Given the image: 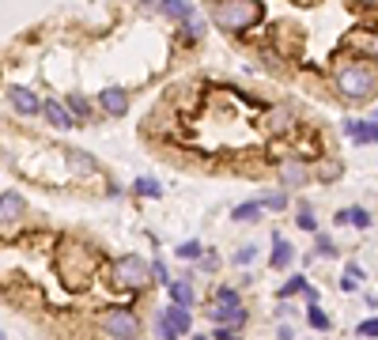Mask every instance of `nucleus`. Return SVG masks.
Masks as SVG:
<instances>
[{
    "label": "nucleus",
    "instance_id": "obj_1",
    "mask_svg": "<svg viewBox=\"0 0 378 340\" xmlns=\"http://www.w3.org/2000/svg\"><path fill=\"white\" fill-rule=\"evenodd\" d=\"M265 8L253 4V0H239V4H216L212 12V23L219 30H227V35H242V30H250L253 23H261Z\"/></svg>",
    "mask_w": 378,
    "mask_h": 340
},
{
    "label": "nucleus",
    "instance_id": "obj_2",
    "mask_svg": "<svg viewBox=\"0 0 378 340\" xmlns=\"http://www.w3.org/2000/svg\"><path fill=\"white\" fill-rule=\"evenodd\" d=\"M378 87V76L367 69V64H344L337 72V91L348 98V102H367Z\"/></svg>",
    "mask_w": 378,
    "mask_h": 340
},
{
    "label": "nucleus",
    "instance_id": "obj_3",
    "mask_svg": "<svg viewBox=\"0 0 378 340\" xmlns=\"http://www.w3.org/2000/svg\"><path fill=\"white\" fill-rule=\"evenodd\" d=\"M208 317L216 325H227V329H239L246 325V306H242V295L235 288H216V299L208 306Z\"/></svg>",
    "mask_w": 378,
    "mask_h": 340
},
{
    "label": "nucleus",
    "instance_id": "obj_4",
    "mask_svg": "<svg viewBox=\"0 0 378 340\" xmlns=\"http://www.w3.org/2000/svg\"><path fill=\"white\" fill-rule=\"evenodd\" d=\"M114 280L121 283V288H129V291H140L144 283L151 280V265L144 257H137V254H125V257L114 261Z\"/></svg>",
    "mask_w": 378,
    "mask_h": 340
},
{
    "label": "nucleus",
    "instance_id": "obj_5",
    "mask_svg": "<svg viewBox=\"0 0 378 340\" xmlns=\"http://www.w3.org/2000/svg\"><path fill=\"white\" fill-rule=\"evenodd\" d=\"M103 325H106V333H110V336H118V340H137V329H140L137 314H132V310H125V306H118V310H110Z\"/></svg>",
    "mask_w": 378,
    "mask_h": 340
},
{
    "label": "nucleus",
    "instance_id": "obj_6",
    "mask_svg": "<svg viewBox=\"0 0 378 340\" xmlns=\"http://www.w3.org/2000/svg\"><path fill=\"white\" fill-rule=\"evenodd\" d=\"M98 106H103V114H110V117H125L129 114L125 87H103V91H98Z\"/></svg>",
    "mask_w": 378,
    "mask_h": 340
},
{
    "label": "nucleus",
    "instance_id": "obj_7",
    "mask_svg": "<svg viewBox=\"0 0 378 340\" xmlns=\"http://www.w3.org/2000/svg\"><path fill=\"white\" fill-rule=\"evenodd\" d=\"M340 129H344V136H348L352 144H378V122H360V117H348Z\"/></svg>",
    "mask_w": 378,
    "mask_h": 340
},
{
    "label": "nucleus",
    "instance_id": "obj_8",
    "mask_svg": "<svg viewBox=\"0 0 378 340\" xmlns=\"http://www.w3.org/2000/svg\"><path fill=\"white\" fill-rule=\"evenodd\" d=\"M8 102H12V110H16V114H23V117H30V114H38V110H42L38 95L30 91V87H12V91H8Z\"/></svg>",
    "mask_w": 378,
    "mask_h": 340
},
{
    "label": "nucleus",
    "instance_id": "obj_9",
    "mask_svg": "<svg viewBox=\"0 0 378 340\" xmlns=\"http://www.w3.org/2000/svg\"><path fill=\"white\" fill-rule=\"evenodd\" d=\"M27 212V201L19 193H0V223H19V216Z\"/></svg>",
    "mask_w": 378,
    "mask_h": 340
},
{
    "label": "nucleus",
    "instance_id": "obj_10",
    "mask_svg": "<svg viewBox=\"0 0 378 340\" xmlns=\"http://www.w3.org/2000/svg\"><path fill=\"white\" fill-rule=\"evenodd\" d=\"M307 178H310V167H307L303 159H287V163H280V182H284V185L299 189V185H307Z\"/></svg>",
    "mask_w": 378,
    "mask_h": 340
},
{
    "label": "nucleus",
    "instance_id": "obj_11",
    "mask_svg": "<svg viewBox=\"0 0 378 340\" xmlns=\"http://www.w3.org/2000/svg\"><path fill=\"white\" fill-rule=\"evenodd\" d=\"M42 114H46V122H50L53 129H72V114H69V106L53 102V98H46V102H42Z\"/></svg>",
    "mask_w": 378,
    "mask_h": 340
},
{
    "label": "nucleus",
    "instance_id": "obj_12",
    "mask_svg": "<svg viewBox=\"0 0 378 340\" xmlns=\"http://www.w3.org/2000/svg\"><path fill=\"white\" fill-rule=\"evenodd\" d=\"M292 257H295L292 242H287L284 235H273V257H269V265L273 269H287V265H292Z\"/></svg>",
    "mask_w": 378,
    "mask_h": 340
},
{
    "label": "nucleus",
    "instance_id": "obj_13",
    "mask_svg": "<svg viewBox=\"0 0 378 340\" xmlns=\"http://www.w3.org/2000/svg\"><path fill=\"white\" fill-rule=\"evenodd\" d=\"M159 317H163V322L174 329L178 336H182V333H189V310H185V306H163V310H159Z\"/></svg>",
    "mask_w": 378,
    "mask_h": 340
},
{
    "label": "nucleus",
    "instance_id": "obj_14",
    "mask_svg": "<svg viewBox=\"0 0 378 340\" xmlns=\"http://www.w3.org/2000/svg\"><path fill=\"white\" fill-rule=\"evenodd\" d=\"M337 223H352V227H360V231H367V227H371V212L360 208V204L340 208V212H337Z\"/></svg>",
    "mask_w": 378,
    "mask_h": 340
},
{
    "label": "nucleus",
    "instance_id": "obj_15",
    "mask_svg": "<svg viewBox=\"0 0 378 340\" xmlns=\"http://www.w3.org/2000/svg\"><path fill=\"white\" fill-rule=\"evenodd\" d=\"M159 12L163 16H171V19H193L197 12H193V4H185V0H166V4H159Z\"/></svg>",
    "mask_w": 378,
    "mask_h": 340
},
{
    "label": "nucleus",
    "instance_id": "obj_16",
    "mask_svg": "<svg viewBox=\"0 0 378 340\" xmlns=\"http://www.w3.org/2000/svg\"><path fill=\"white\" fill-rule=\"evenodd\" d=\"M340 174H344V163H340V159H321V163H318V182H321V185L337 182Z\"/></svg>",
    "mask_w": 378,
    "mask_h": 340
},
{
    "label": "nucleus",
    "instance_id": "obj_17",
    "mask_svg": "<svg viewBox=\"0 0 378 340\" xmlns=\"http://www.w3.org/2000/svg\"><path fill=\"white\" fill-rule=\"evenodd\" d=\"M166 291H171L174 306H185V310H189V306H193V288H189L185 280H174V283H171V288H166Z\"/></svg>",
    "mask_w": 378,
    "mask_h": 340
},
{
    "label": "nucleus",
    "instance_id": "obj_18",
    "mask_svg": "<svg viewBox=\"0 0 378 340\" xmlns=\"http://www.w3.org/2000/svg\"><path fill=\"white\" fill-rule=\"evenodd\" d=\"M132 193H137V197H151V201H159V197H163V185L155 182V178H137V182H132Z\"/></svg>",
    "mask_w": 378,
    "mask_h": 340
},
{
    "label": "nucleus",
    "instance_id": "obj_19",
    "mask_svg": "<svg viewBox=\"0 0 378 340\" xmlns=\"http://www.w3.org/2000/svg\"><path fill=\"white\" fill-rule=\"evenodd\" d=\"M231 219H239V223H253V219H261V201H246V204H239L235 212H231Z\"/></svg>",
    "mask_w": 378,
    "mask_h": 340
},
{
    "label": "nucleus",
    "instance_id": "obj_20",
    "mask_svg": "<svg viewBox=\"0 0 378 340\" xmlns=\"http://www.w3.org/2000/svg\"><path fill=\"white\" fill-rule=\"evenodd\" d=\"M295 223L303 227V231L318 235V219H314V208H310L307 201H299V216H295Z\"/></svg>",
    "mask_w": 378,
    "mask_h": 340
},
{
    "label": "nucleus",
    "instance_id": "obj_21",
    "mask_svg": "<svg viewBox=\"0 0 378 340\" xmlns=\"http://www.w3.org/2000/svg\"><path fill=\"white\" fill-rule=\"evenodd\" d=\"M307 288H310V283H307V276H292L287 283H280V291H276V295H280V299H292V295L307 291Z\"/></svg>",
    "mask_w": 378,
    "mask_h": 340
},
{
    "label": "nucleus",
    "instance_id": "obj_22",
    "mask_svg": "<svg viewBox=\"0 0 378 340\" xmlns=\"http://www.w3.org/2000/svg\"><path fill=\"white\" fill-rule=\"evenodd\" d=\"M314 254H321V257H337V246H333V238H329L326 231L314 235Z\"/></svg>",
    "mask_w": 378,
    "mask_h": 340
},
{
    "label": "nucleus",
    "instance_id": "obj_23",
    "mask_svg": "<svg viewBox=\"0 0 378 340\" xmlns=\"http://www.w3.org/2000/svg\"><path fill=\"white\" fill-rule=\"evenodd\" d=\"M201 242H197V238H189V242H182L178 246V257H185V261H193V257H201Z\"/></svg>",
    "mask_w": 378,
    "mask_h": 340
},
{
    "label": "nucleus",
    "instance_id": "obj_24",
    "mask_svg": "<svg viewBox=\"0 0 378 340\" xmlns=\"http://www.w3.org/2000/svg\"><path fill=\"white\" fill-rule=\"evenodd\" d=\"M355 333H360L363 340H374V336H378V317H367V322H360V325H355Z\"/></svg>",
    "mask_w": 378,
    "mask_h": 340
},
{
    "label": "nucleus",
    "instance_id": "obj_25",
    "mask_svg": "<svg viewBox=\"0 0 378 340\" xmlns=\"http://www.w3.org/2000/svg\"><path fill=\"white\" fill-rule=\"evenodd\" d=\"M151 280H155V283H166V288H171V283H174V280H171V272H166V265H163V261H151Z\"/></svg>",
    "mask_w": 378,
    "mask_h": 340
},
{
    "label": "nucleus",
    "instance_id": "obj_26",
    "mask_svg": "<svg viewBox=\"0 0 378 340\" xmlns=\"http://www.w3.org/2000/svg\"><path fill=\"white\" fill-rule=\"evenodd\" d=\"M69 114H76V117H87V114H91V106H87L80 95H69Z\"/></svg>",
    "mask_w": 378,
    "mask_h": 340
},
{
    "label": "nucleus",
    "instance_id": "obj_27",
    "mask_svg": "<svg viewBox=\"0 0 378 340\" xmlns=\"http://www.w3.org/2000/svg\"><path fill=\"white\" fill-rule=\"evenodd\" d=\"M307 322H310V325H314V329H329V317H326V310H318V306H310Z\"/></svg>",
    "mask_w": 378,
    "mask_h": 340
},
{
    "label": "nucleus",
    "instance_id": "obj_28",
    "mask_svg": "<svg viewBox=\"0 0 378 340\" xmlns=\"http://www.w3.org/2000/svg\"><path fill=\"white\" fill-rule=\"evenodd\" d=\"M261 208H287V197L284 193H265L261 197Z\"/></svg>",
    "mask_w": 378,
    "mask_h": 340
},
{
    "label": "nucleus",
    "instance_id": "obj_29",
    "mask_svg": "<svg viewBox=\"0 0 378 340\" xmlns=\"http://www.w3.org/2000/svg\"><path fill=\"white\" fill-rule=\"evenodd\" d=\"M253 254H258V246H242L239 254H235V261H239V265H250V261H253Z\"/></svg>",
    "mask_w": 378,
    "mask_h": 340
},
{
    "label": "nucleus",
    "instance_id": "obj_30",
    "mask_svg": "<svg viewBox=\"0 0 378 340\" xmlns=\"http://www.w3.org/2000/svg\"><path fill=\"white\" fill-rule=\"evenodd\" d=\"M216 340H239V329H227V325H216Z\"/></svg>",
    "mask_w": 378,
    "mask_h": 340
},
{
    "label": "nucleus",
    "instance_id": "obj_31",
    "mask_svg": "<svg viewBox=\"0 0 378 340\" xmlns=\"http://www.w3.org/2000/svg\"><path fill=\"white\" fill-rule=\"evenodd\" d=\"M344 276H352L355 283H360V280H363V269H360V265H355V261H352V265H348V272H344Z\"/></svg>",
    "mask_w": 378,
    "mask_h": 340
},
{
    "label": "nucleus",
    "instance_id": "obj_32",
    "mask_svg": "<svg viewBox=\"0 0 378 340\" xmlns=\"http://www.w3.org/2000/svg\"><path fill=\"white\" fill-rule=\"evenodd\" d=\"M0 340H4V329H0Z\"/></svg>",
    "mask_w": 378,
    "mask_h": 340
},
{
    "label": "nucleus",
    "instance_id": "obj_33",
    "mask_svg": "<svg viewBox=\"0 0 378 340\" xmlns=\"http://www.w3.org/2000/svg\"><path fill=\"white\" fill-rule=\"evenodd\" d=\"M374 122H378V114H374Z\"/></svg>",
    "mask_w": 378,
    "mask_h": 340
}]
</instances>
